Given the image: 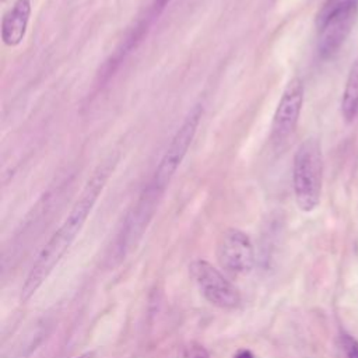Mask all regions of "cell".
Returning <instances> with one entry per match:
<instances>
[{"label":"cell","instance_id":"obj_5","mask_svg":"<svg viewBox=\"0 0 358 358\" xmlns=\"http://www.w3.org/2000/svg\"><path fill=\"white\" fill-rule=\"evenodd\" d=\"M189 275L200 294L211 305L221 309H235L241 303L238 288L224 277L210 262L196 259L189 264Z\"/></svg>","mask_w":358,"mask_h":358},{"label":"cell","instance_id":"obj_8","mask_svg":"<svg viewBox=\"0 0 358 358\" xmlns=\"http://www.w3.org/2000/svg\"><path fill=\"white\" fill-rule=\"evenodd\" d=\"M358 14V3L348 4L331 13L326 20L317 24L319 42L317 52L322 59L331 57L350 35Z\"/></svg>","mask_w":358,"mask_h":358},{"label":"cell","instance_id":"obj_17","mask_svg":"<svg viewBox=\"0 0 358 358\" xmlns=\"http://www.w3.org/2000/svg\"><path fill=\"white\" fill-rule=\"evenodd\" d=\"M1 1H3V3H4V1H6V0H1Z\"/></svg>","mask_w":358,"mask_h":358},{"label":"cell","instance_id":"obj_13","mask_svg":"<svg viewBox=\"0 0 358 358\" xmlns=\"http://www.w3.org/2000/svg\"><path fill=\"white\" fill-rule=\"evenodd\" d=\"M180 358H210V354L201 344L190 343L186 347H183Z\"/></svg>","mask_w":358,"mask_h":358},{"label":"cell","instance_id":"obj_10","mask_svg":"<svg viewBox=\"0 0 358 358\" xmlns=\"http://www.w3.org/2000/svg\"><path fill=\"white\" fill-rule=\"evenodd\" d=\"M31 15V0H17L1 18V39L4 45L18 46L27 32Z\"/></svg>","mask_w":358,"mask_h":358},{"label":"cell","instance_id":"obj_2","mask_svg":"<svg viewBox=\"0 0 358 358\" xmlns=\"http://www.w3.org/2000/svg\"><path fill=\"white\" fill-rule=\"evenodd\" d=\"M322 179L323 157L320 143L309 137L299 144L292 165V187L299 210L309 213L317 207L322 193Z\"/></svg>","mask_w":358,"mask_h":358},{"label":"cell","instance_id":"obj_6","mask_svg":"<svg viewBox=\"0 0 358 358\" xmlns=\"http://www.w3.org/2000/svg\"><path fill=\"white\" fill-rule=\"evenodd\" d=\"M217 260L231 274H249L255 266V249L250 238L238 228L225 229L217 242Z\"/></svg>","mask_w":358,"mask_h":358},{"label":"cell","instance_id":"obj_11","mask_svg":"<svg viewBox=\"0 0 358 358\" xmlns=\"http://www.w3.org/2000/svg\"><path fill=\"white\" fill-rule=\"evenodd\" d=\"M341 110L347 122L354 120L358 115V57L354 60L345 81Z\"/></svg>","mask_w":358,"mask_h":358},{"label":"cell","instance_id":"obj_3","mask_svg":"<svg viewBox=\"0 0 358 358\" xmlns=\"http://www.w3.org/2000/svg\"><path fill=\"white\" fill-rule=\"evenodd\" d=\"M164 193L147 185L133 208L126 215L109 259V267L117 266L137 246L147 229Z\"/></svg>","mask_w":358,"mask_h":358},{"label":"cell","instance_id":"obj_14","mask_svg":"<svg viewBox=\"0 0 358 358\" xmlns=\"http://www.w3.org/2000/svg\"><path fill=\"white\" fill-rule=\"evenodd\" d=\"M343 347L347 358H358V341L350 336L343 337Z\"/></svg>","mask_w":358,"mask_h":358},{"label":"cell","instance_id":"obj_16","mask_svg":"<svg viewBox=\"0 0 358 358\" xmlns=\"http://www.w3.org/2000/svg\"><path fill=\"white\" fill-rule=\"evenodd\" d=\"M76 358H95V352L94 351H88V352H84Z\"/></svg>","mask_w":358,"mask_h":358},{"label":"cell","instance_id":"obj_1","mask_svg":"<svg viewBox=\"0 0 358 358\" xmlns=\"http://www.w3.org/2000/svg\"><path fill=\"white\" fill-rule=\"evenodd\" d=\"M113 165L115 162L109 159L92 172L85 186L83 187L78 199L69 211L66 220L38 252L36 259L34 260L21 287L20 301L22 303L29 301L34 294L42 287V284L48 280L57 263L62 260L64 253L74 242L76 236L84 227L91 210L94 208L99 194L102 193Z\"/></svg>","mask_w":358,"mask_h":358},{"label":"cell","instance_id":"obj_15","mask_svg":"<svg viewBox=\"0 0 358 358\" xmlns=\"http://www.w3.org/2000/svg\"><path fill=\"white\" fill-rule=\"evenodd\" d=\"M234 358H255V355H253V352H252L250 350H248V348H241V350H238V351L235 352Z\"/></svg>","mask_w":358,"mask_h":358},{"label":"cell","instance_id":"obj_12","mask_svg":"<svg viewBox=\"0 0 358 358\" xmlns=\"http://www.w3.org/2000/svg\"><path fill=\"white\" fill-rule=\"evenodd\" d=\"M358 3V0H326V3L323 4V7L320 8V11L317 13L316 17V25L320 24L323 20H326L331 13H334L338 8H343L348 4H354Z\"/></svg>","mask_w":358,"mask_h":358},{"label":"cell","instance_id":"obj_7","mask_svg":"<svg viewBox=\"0 0 358 358\" xmlns=\"http://www.w3.org/2000/svg\"><path fill=\"white\" fill-rule=\"evenodd\" d=\"M303 103V83L294 77L285 85L275 108L271 123V140L278 144L287 140L295 130Z\"/></svg>","mask_w":358,"mask_h":358},{"label":"cell","instance_id":"obj_9","mask_svg":"<svg viewBox=\"0 0 358 358\" xmlns=\"http://www.w3.org/2000/svg\"><path fill=\"white\" fill-rule=\"evenodd\" d=\"M169 3V0H152V3L148 6V8L144 11V14L136 21V24L130 28L126 38L122 41L120 46L116 49V52L110 56V59L105 64V73L101 76L109 77L110 73H113L117 66L124 60V57L133 52V49L137 48V45L143 41L144 35L152 25V22L158 18V15L162 13L165 6Z\"/></svg>","mask_w":358,"mask_h":358},{"label":"cell","instance_id":"obj_4","mask_svg":"<svg viewBox=\"0 0 358 358\" xmlns=\"http://www.w3.org/2000/svg\"><path fill=\"white\" fill-rule=\"evenodd\" d=\"M203 116V106L200 103L194 105L186 117L183 119L182 124L173 134L171 143L168 144L164 155L159 159V164L157 165L154 175L150 180V186L159 192H165L168 183L171 182L172 176L178 171L179 165L182 164L194 136L199 127V123Z\"/></svg>","mask_w":358,"mask_h":358}]
</instances>
